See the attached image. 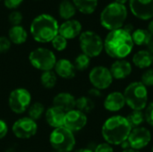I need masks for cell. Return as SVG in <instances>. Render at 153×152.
<instances>
[{
	"mask_svg": "<svg viewBox=\"0 0 153 152\" xmlns=\"http://www.w3.org/2000/svg\"><path fill=\"white\" fill-rule=\"evenodd\" d=\"M88 122L86 114L77 110L76 108L65 113L64 126L74 133L82 130Z\"/></svg>",
	"mask_w": 153,
	"mask_h": 152,
	"instance_id": "cell-14",
	"label": "cell"
},
{
	"mask_svg": "<svg viewBox=\"0 0 153 152\" xmlns=\"http://www.w3.org/2000/svg\"><path fill=\"white\" fill-rule=\"evenodd\" d=\"M22 19H23V16L22 13L18 10H13L8 15V20H9V22L12 24V26L21 25Z\"/></svg>",
	"mask_w": 153,
	"mask_h": 152,
	"instance_id": "cell-33",
	"label": "cell"
},
{
	"mask_svg": "<svg viewBox=\"0 0 153 152\" xmlns=\"http://www.w3.org/2000/svg\"><path fill=\"white\" fill-rule=\"evenodd\" d=\"M12 46V42L5 36H0V53L7 52Z\"/></svg>",
	"mask_w": 153,
	"mask_h": 152,
	"instance_id": "cell-35",
	"label": "cell"
},
{
	"mask_svg": "<svg viewBox=\"0 0 153 152\" xmlns=\"http://www.w3.org/2000/svg\"><path fill=\"white\" fill-rule=\"evenodd\" d=\"M123 94L126 99V104L132 110H144L148 105V88L140 81L129 83L126 87Z\"/></svg>",
	"mask_w": 153,
	"mask_h": 152,
	"instance_id": "cell-5",
	"label": "cell"
},
{
	"mask_svg": "<svg viewBox=\"0 0 153 152\" xmlns=\"http://www.w3.org/2000/svg\"><path fill=\"white\" fill-rule=\"evenodd\" d=\"M82 32V23L75 19H70L65 21L63 23L59 25L58 34L63 36L65 39H74L81 35Z\"/></svg>",
	"mask_w": 153,
	"mask_h": 152,
	"instance_id": "cell-15",
	"label": "cell"
},
{
	"mask_svg": "<svg viewBox=\"0 0 153 152\" xmlns=\"http://www.w3.org/2000/svg\"><path fill=\"white\" fill-rule=\"evenodd\" d=\"M132 126L128 123L126 116L116 115L108 117L102 125L101 135L105 142L118 146L127 140Z\"/></svg>",
	"mask_w": 153,
	"mask_h": 152,
	"instance_id": "cell-2",
	"label": "cell"
},
{
	"mask_svg": "<svg viewBox=\"0 0 153 152\" xmlns=\"http://www.w3.org/2000/svg\"><path fill=\"white\" fill-rule=\"evenodd\" d=\"M94 152H114V149L112 147V145L107 143V142H101L100 144H98L95 149Z\"/></svg>",
	"mask_w": 153,
	"mask_h": 152,
	"instance_id": "cell-36",
	"label": "cell"
},
{
	"mask_svg": "<svg viewBox=\"0 0 153 152\" xmlns=\"http://www.w3.org/2000/svg\"><path fill=\"white\" fill-rule=\"evenodd\" d=\"M8 39L13 44L22 45L28 39V32L22 25L12 26L8 30Z\"/></svg>",
	"mask_w": 153,
	"mask_h": 152,
	"instance_id": "cell-22",
	"label": "cell"
},
{
	"mask_svg": "<svg viewBox=\"0 0 153 152\" xmlns=\"http://www.w3.org/2000/svg\"><path fill=\"white\" fill-rule=\"evenodd\" d=\"M128 10L125 4L116 2L108 4L100 13V22L101 26L108 31L122 29L127 19Z\"/></svg>",
	"mask_w": 153,
	"mask_h": 152,
	"instance_id": "cell-4",
	"label": "cell"
},
{
	"mask_svg": "<svg viewBox=\"0 0 153 152\" xmlns=\"http://www.w3.org/2000/svg\"><path fill=\"white\" fill-rule=\"evenodd\" d=\"M143 84H144L147 88L153 87V67H150L142 73L141 81Z\"/></svg>",
	"mask_w": 153,
	"mask_h": 152,
	"instance_id": "cell-32",
	"label": "cell"
},
{
	"mask_svg": "<svg viewBox=\"0 0 153 152\" xmlns=\"http://www.w3.org/2000/svg\"><path fill=\"white\" fill-rule=\"evenodd\" d=\"M143 112L145 116V122H147L151 126L153 127V100L152 102L148 103Z\"/></svg>",
	"mask_w": 153,
	"mask_h": 152,
	"instance_id": "cell-34",
	"label": "cell"
},
{
	"mask_svg": "<svg viewBox=\"0 0 153 152\" xmlns=\"http://www.w3.org/2000/svg\"><path fill=\"white\" fill-rule=\"evenodd\" d=\"M89 81L92 87L100 90H104L111 86L114 79L109 68L104 65H97L90 71Z\"/></svg>",
	"mask_w": 153,
	"mask_h": 152,
	"instance_id": "cell-10",
	"label": "cell"
},
{
	"mask_svg": "<svg viewBox=\"0 0 153 152\" xmlns=\"http://www.w3.org/2000/svg\"><path fill=\"white\" fill-rule=\"evenodd\" d=\"M53 70L57 76L65 80H71L76 75V69L74 67V63H72L69 59L66 58H61L56 60Z\"/></svg>",
	"mask_w": 153,
	"mask_h": 152,
	"instance_id": "cell-18",
	"label": "cell"
},
{
	"mask_svg": "<svg viewBox=\"0 0 153 152\" xmlns=\"http://www.w3.org/2000/svg\"><path fill=\"white\" fill-rule=\"evenodd\" d=\"M152 152H153V146H152Z\"/></svg>",
	"mask_w": 153,
	"mask_h": 152,
	"instance_id": "cell-48",
	"label": "cell"
},
{
	"mask_svg": "<svg viewBox=\"0 0 153 152\" xmlns=\"http://www.w3.org/2000/svg\"><path fill=\"white\" fill-rule=\"evenodd\" d=\"M31 103L30 92L24 88H17L11 91L8 98L10 109L15 114H22L28 110Z\"/></svg>",
	"mask_w": 153,
	"mask_h": 152,
	"instance_id": "cell-9",
	"label": "cell"
},
{
	"mask_svg": "<svg viewBox=\"0 0 153 152\" xmlns=\"http://www.w3.org/2000/svg\"><path fill=\"white\" fill-rule=\"evenodd\" d=\"M51 147L56 152H72L76 143L73 132L65 126L54 129L49 135Z\"/></svg>",
	"mask_w": 153,
	"mask_h": 152,
	"instance_id": "cell-6",
	"label": "cell"
},
{
	"mask_svg": "<svg viewBox=\"0 0 153 152\" xmlns=\"http://www.w3.org/2000/svg\"><path fill=\"white\" fill-rule=\"evenodd\" d=\"M147 30H148V31L153 36V19H152L150 21V22L148 24V27H147Z\"/></svg>",
	"mask_w": 153,
	"mask_h": 152,
	"instance_id": "cell-42",
	"label": "cell"
},
{
	"mask_svg": "<svg viewBox=\"0 0 153 152\" xmlns=\"http://www.w3.org/2000/svg\"><path fill=\"white\" fill-rule=\"evenodd\" d=\"M74 65L76 71H85L91 65V57L82 53L75 57Z\"/></svg>",
	"mask_w": 153,
	"mask_h": 152,
	"instance_id": "cell-30",
	"label": "cell"
},
{
	"mask_svg": "<svg viewBox=\"0 0 153 152\" xmlns=\"http://www.w3.org/2000/svg\"><path fill=\"white\" fill-rule=\"evenodd\" d=\"M131 13L142 21L153 19V0H129Z\"/></svg>",
	"mask_w": 153,
	"mask_h": 152,
	"instance_id": "cell-13",
	"label": "cell"
},
{
	"mask_svg": "<svg viewBox=\"0 0 153 152\" xmlns=\"http://www.w3.org/2000/svg\"><path fill=\"white\" fill-rule=\"evenodd\" d=\"M22 2L23 0H4V4L10 10H16L22 4Z\"/></svg>",
	"mask_w": 153,
	"mask_h": 152,
	"instance_id": "cell-37",
	"label": "cell"
},
{
	"mask_svg": "<svg viewBox=\"0 0 153 152\" xmlns=\"http://www.w3.org/2000/svg\"><path fill=\"white\" fill-rule=\"evenodd\" d=\"M7 133H8L7 124L4 120L0 119V140L4 138L5 135L7 134Z\"/></svg>",
	"mask_w": 153,
	"mask_h": 152,
	"instance_id": "cell-38",
	"label": "cell"
},
{
	"mask_svg": "<svg viewBox=\"0 0 153 152\" xmlns=\"http://www.w3.org/2000/svg\"><path fill=\"white\" fill-rule=\"evenodd\" d=\"M82 52L91 58L99 56L104 50V40L93 30H85L79 36Z\"/></svg>",
	"mask_w": 153,
	"mask_h": 152,
	"instance_id": "cell-7",
	"label": "cell"
},
{
	"mask_svg": "<svg viewBox=\"0 0 153 152\" xmlns=\"http://www.w3.org/2000/svg\"><path fill=\"white\" fill-rule=\"evenodd\" d=\"M72 152H94L91 149H88V148H82V149H78L75 151H73Z\"/></svg>",
	"mask_w": 153,
	"mask_h": 152,
	"instance_id": "cell-43",
	"label": "cell"
},
{
	"mask_svg": "<svg viewBox=\"0 0 153 152\" xmlns=\"http://www.w3.org/2000/svg\"><path fill=\"white\" fill-rule=\"evenodd\" d=\"M152 55L153 56V39L147 45V48H146Z\"/></svg>",
	"mask_w": 153,
	"mask_h": 152,
	"instance_id": "cell-44",
	"label": "cell"
},
{
	"mask_svg": "<svg viewBox=\"0 0 153 152\" xmlns=\"http://www.w3.org/2000/svg\"><path fill=\"white\" fill-rule=\"evenodd\" d=\"M45 112V107L41 102H34L33 104H30L28 108L29 117L34 121L40 119Z\"/></svg>",
	"mask_w": 153,
	"mask_h": 152,
	"instance_id": "cell-29",
	"label": "cell"
},
{
	"mask_svg": "<svg viewBox=\"0 0 153 152\" xmlns=\"http://www.w3.org/2000/svg\"><path fill=\"white\" fill-rule=\"evenodd\" d=\"M102 90H99V89H96L94 87L91 88L89 90H88V95L90 98H100L102 97Z\"/></svg>",
	"mask_w": 153,
	"mask_h": 152,
	"instance_id": "cell-39",
	"label": "cell"
},
{
	"mask_svg": "<svg viewBox=\"0 0 153 152\" xmlns=\"http://www.w3.org/2000/svg\"><path fill=\"white\" fill-rule=\"evenodd\" d=\"M133 65L143 70H146L153 65V56L147 49H141L133 56Z\"/></svg>",
	"mask_w": 153,
	"mask_h": 152,
	"instance_id": "cell-21",
	"label": "cell"
},
{
	"mask_svg": "<svg viewBox=\"0 0 153 152\" xmlns=\"http://www.w3.org/2000/svg\"><path fill=\"white\" fill-rule=\"evenodd\" d=\"M152 133L148 128L144 126H139L131 130L127 141L131 149L141 151L150 144L152 142Z\"/></svg>",
	"mask_w": 153,
	"mask_h": 152,
	"instance_id": "cell-12",
	"label": "cell"
},
{
	"mask_svg": "<svg viewBox=\"0 0 153 152\" xmlns=\"http://www.w3.org/2000/svg\"><path fill=\"white\" fill-rule=\"evenodd\" d=\"M65 116V113L54 106L48 108L45 112V117L48 125L54 129L64 126Z\"/></svg>",
	"mask_w": 153,
	"mask_h": 152,
	"instance_id": "cell-20",
	"label": "cell"
},
{
	"mask_svg": "<svg viewBox=\"0 0 153 152\" xmlns=\"http://www.w3.org/2000/svg\"><path fill=\"white\" fill-rule=\"evenodd\" d=\"M56 82L57 75L53 70L42 72V73L40 74V83L45 89H53L56 85Z\"/></svg>",
	"mask_w": 153,
	"mask_h": 152,
	"instance_id": "cell-27",
	"label": "cell"
},
{
	"mask_svg": "<svg viewBox=\"0 0 153 152\" xmlns=\"http://www.w3.org/2000/svg\"><path fill=\"white\" fill-rule=\"evenodd\" d=\"M77 11L83 14H91L98 7L99 0H72Z\"/></svg>",
	"mask_w": 153,
	"mask_h": 152,
	"instance_id": "cell-25",
	"label": "cell"
},
{
	"mask_svg": "<svg viewBox=\"0 0 153 152\" xmlns=\"http://www.w3.org/2000/svg\"><path fill=\"white\" fill-rule=\"evenodd\" d=\"M109 70L114 80L121 81L131 75L133 73V65L126 59H117L112 63Z\"/></svg>",
	"mask_w": 153,
	"mask_h": 152,
	"instance_id": "cell-16",
	"label": "cell"
},
{
	"mask_svg": "<svg viewBox=\"0 0 153 152\" xmlns=\"http://www.w3.org/2000/svg\"><path fill=\"white\" fill-rule=\"evenodd\" d=\"M114 2L118 3V4H125V5H126V3H128V2H129V0H115Z\"/></svg>",
	"mask_w": 153,
	"mask_h": 152,
	"instance_id": "cell-45",
	"label": "cell"
},
{
	"mask_svg": "<svg viewBox=\"0 0 153 152\" xmlns=\"http://www.w3.org/2000/svg\"><path fill=\"white\" fill-rule=\"evenodd\" d=\"M13 133L18 139L27 140L33 137L38 131V125L36 121L29 116L21 117L16 120L12 126Z\"/></svg>",
	"mask_w": 153,
	"mask_h": 152,
	"instance_id": "cell-11",
	"label": "cell"
},
{
	"mask_svg": "<svg viewBox=\"0 0 153 152\" xmlns=\"http://www.w3.org/2000/svg\"><path fill=\"white\" fill-rule=\"evenodd\" d=\"M123 29H124L126 31H127L128 33H130V34H132V33H133V31L135 30V29L134 28V25H133V24H130V23H128V24H125V25H124V27H123Z\"/></svg>",
	"mask_w": 153,
	"mask_h": 152,
	"instance_id": "cell-40",
	"label": "cell"
},
{
	"mask_svg": "<svg viewBox=\"0 0 153 152\" xmlns=\"http://www.w3.org/2000/svg\"><path fill=\"white\" fill-rule=\"evenodd\" d=\"M76 12H77V9L75 5L74 4L73 1L71 0H63L58 6L59 16L65 21L73 19Z\"/></svg>",
	"mask_w": 153,
	"mask_h": 152,
	"instance_id": "cell-24",
	"label": "cell"
},
{
	"mask_svg": "<svg viewBox=\"0 0 153 152\" xmlns=\"http://www.w3.org/2000/svg\"><path fill=\"white\" fill-rule=\"evenodd\" d=\"M131 36L134 44L139 47H147V45L153 39V36L147 29H135Z\"/></svg>",
	"mask_w": 153,
	"mask_h": 152,
	"instance_id": "cell-23",
	"label": "cell"
},
{
	"mask_svg": "<svg viewBox=\"0 0 153 152\" xmlns=\"http://www.w3.org/2000/svg\"><path fill=\"white\" fill-rule=\"evenodd\" d=\"M58 22L54 16L48 13H41L32 20L30 32L35 41L48 43L58 34Z\"/></svg>",
	"mask_w": 153,
	"mask_h": 152,
	"instance_id": "cell-3",
	"label": "cell"
},
{
	"mask_svg": "<svg viewBox=\"0 0 153 152\" xmlns=\"http://www.w3.org/2000/svg\"><path fill=\"white\" fill-rule=\"evenodd\" d=\"M126 117L130 125L132 126V128L142 126L143 124L145 122L143 110H132V112L129 113Z\"/></svg>",
	"mask_w": 153,
	"mask_h": 152,
	"instance_id": "cell-28",
	"label": "cell"
},
{
	"mask_svg": "<svg viewBox=\"0 0 153 152\" xmlns=\"http://www.w3.org/2000/svg\"><path fill=\"white\" fill-rule=\"evenodd\" d=\"M52 47H54V49H56V51H64L66 47H67V39H65L63 36L57 34L51 41Z\"/></svg>",
	"mask_w": 153,
	"mask_h": 152,
	"instance_id": "cell-31",
	"label": "cell"
},
{
	"mask_svg": "<svg viewBox=\"0 0 153 152\" xmlns=\"http://www.w3.org/2000/svg\"><path fill=\"white\" fill-rule=\"evenodd\" d=\"M121 152H141V151H136V150H133V149H129V150L122 151Z\"/></svg>",
	"mask_w": 153,
	"mask_h": 152,
	"instance_id": "cell-46",
	"label": "cell"
},
{
	"mask_svg": "<svg viewBox=\"0 0 153 152\" xmlns=\"http://www.w3.org/2000/svg\"><path fill=\"white\" fill-rule=\"evenodd\" d=\"M30 65L42 72L51 71L56 63V57L54 52L47 47H37L29 55Z\"/></svg>",
	"mask_w": 153,
	"mask_h": 152,
	"instance_id": "cell-8",
	"label": "cell"
},
{
	"mask_svg": "<svg viewBox=\"0 0 153 152\" xmlns=\"http://www.w3.org/2000/svg\"><path fill=\"white\" fill-rule=\"evenodd\" d=\"M75 108L84 114L91 113L95 108V103L89 96H82L76 99Z\"/></svg>",
	"mask_w": 153,
	"mask_h": 152,
	"instance_id": "cell-26",
	"label": "cell"
},
{
	"mask_svg": "<svg viewBox=\"0 0 153 152\" xmlns=\"http://www.w3.org/2000/svg\"><path fill=\"white\" fill-rule=\"evenodd\" d=\"M134 47L131 34L123 28L109 31L104 39L105 52L115 60L127 57L132 53Z\"/></svg>",
	"mask_w": 153,
	"mask_h": 152,
	"instance_id": "cell-1",
	"label": "cell"
},
{
	"mask_svg": "<svg viewBox=\"0 0 153 152\" xmlns=\"http://www.w3.org/2000/svg\"><path fill=\"white\" fill-rule=\"evenodd\" d=\"M4 152H15V150L13 148H9V149H7Z\"/></svg>",
	"mask_w": 153,
	"mask_h": 152,
	"instance_id": "cell-47",
	"label": "cell"
},
{
	"mask_svg": "<svg viewBox=\"0 0 153 152\" xmlns=\"http://www.w3.org/2000/svg\"><path fill=\"white\" fill-rule=\"evenodd\" d=\"M53 152H56V151H53Z\"/></svg>",
	"mask_w": 153,
	"mask_h": 152,
	"instance_id": "cell-49",
	"label": "cell"
},
{
	"mask_svg": "<svg viewBox=\"0 0 153 152\" xmlns=\"http://www.w3.org/2000/svg\"><path fill=\"white\" fill-rule=\"evenodd\" d=\"M76 99L69 92H60L53 99V106L67 113L75 108Z\"/></svg>",
	"mask_w": 153,
	"mask_h": 152,
	"instance_id": "cell-19",
	"label": "cell"
},
{
	"mask_svg": "<svg viewBox=\"0 0 153 152\" xmlns=\"http://www.w3.org/2000/svg\"><path fill=\"white\" fill-rule=\"evenodd\" d=\"M126 105V99L123 92L121 91H112L108 93L103 102L104 108L107 111L113 113L122 110Z\"/></svg>",
	"mask_w": 153,
	"mask_h": 152,
	"instance_id": "cell-17",
	"label": "cell"
},
{
	"mask_svg": "<svg viewBox=\"0 0 153 152\" xmlns=\"http://www.w3.org/2000/svg\"><path fill=\"white\" fill-rule=\"evenodd\" d=\"M119 146L122 148V150H123V151H126V150H129V149H131L130 144H129V142H128V141H127V140H126V141H125L124 142H122Z\"/></svg>",
	"mask_w": 153,
	"mask_h": 152,
	"instance_id": "cell-41",
	"label": "cell"
}]
</instances>
